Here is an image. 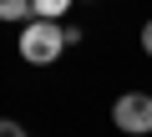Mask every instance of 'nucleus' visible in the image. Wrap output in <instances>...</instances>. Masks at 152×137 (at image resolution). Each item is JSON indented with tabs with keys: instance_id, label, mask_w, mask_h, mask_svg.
Wrapping results in <instances>:
<instances>
[{
	"instance_id": "1",
	"label": "nucleus",
	"mask_w": 152,
	"mask_h": 137,
	"mask_svg": "<svg viewBox=\"0 0 152 137\" xmlns=\"http://www.w3.org/2000/svg\"><path fill=\"white\" fill-rule=\"evenodd\" d=\"M61 51H66V26L31 15V26L20 31V56H26L31 66H51V61H56Z\"/></svg>"
},
{
	"instance_id": "2",
	"label": "nucleus",
	"mask_w": 152,
	"mask_h": 137,
	"mask_svg": "<svg viewBox=\"0 0 152 137\" xmlns=\"http://www.w3.org/2000/svg\"><path fill=\"white\" fill-rule=\"evenodd\" d=\"M112 122H117L122 132H132V137L152 132V97H147V92H122V97L112 102Z\"/></svg>"
},
{
	"instance_id": "3",
	"label": "nucleus",
	"mask_w": 152,
	"mask_h": 137,
	"mask_svg": "<svg viewBox=\"0 0 152 137\" xmlns=\"http://www.w3.org/2000/svg\"><path fill=\"white\" fill-rule=\"evenodd\" d=\"M71 10V0H31V15H41V21H61Z\"/></svg>"
},
{
	"instance_id": "4",
	"label": "nucleus",
	"mask_w": 152,
	"mask_h": 137,
	"mask_svg": "<svg viewBox=\"0 0 152 137\" xmlns=\"http://www.w3.org/2000/svg\"><path fill=\"white\" fill-rule=\"evenodd\" d=\"M31 15V0H0V21H26Z\"/></svg>"
},
{
	"instance_id": "5",
	"label": "nucleus",
	"mask_w": 152,
	"mask_h": 137,
	"mask_svg": "<svg viewBox=\"0 0 152 137\" xmlns=\"http://www.w3.org/2000/svg\"><path fill=\"white\" fill-rule=\"evenodd\" d=\"M0 137H26V127H20V122H10V117H0Z\"/></svg>"
},
{
	"instance_id": "6",
	"label": "nucleus",
	"mask_w": 152,
	"mask_h": 137,
	"mask_svg": "<svg viewBox=\"0 0 152 137\" xmlns=\"http://www.w3.org/2000/svg\"><path fill=\"white\" fill-rule=\"evenodd\" d=\"M142 51H147V56H152V21H147V26H142Z\"/></svg>"
}]
</instances>
